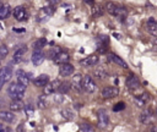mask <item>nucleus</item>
Wrapping results in <instances>:
<instances>
[{
    "label": "nucleus",
    "mask_w": 157,
    "mask_h": 132,
    "mask_svg": "<svg viewBox=\"0 0 157 132\" xmlns=\"http://www.w3.org/2000/svg\"><path fill=\"white\" fill-rule=\"evenodd\" d=\"M26 88H27V87H25V86L17 83V82H13V83H11V84L9 86L7 93H9L10 98H11L12 100H21V99L23 98V95H25Z\"/></svg>",
    "instance_id": "f257e3e1"
},
{
    "label": "nucleus",
    "mask_w": 157,
    "mask_h": 132,
    "mask_svg": "<svg viewBox=\"0 0 157 132\" xmlns=\"http://www.w3.org/2000/svg\"><path fill=\"white\" fill-rule=\"evenodd\" d=\"M107 11H108V13H110V15H113V16H115V17H125L126 16V10L123 7V6H119V5H117V4H114V2H107Z\"/></svg>",
    "instance_id": "f03ea898"
},
{
    "label": "nucleus",
    "mask_w": 157,
    "mask_h": 132,
    "mask_svg": "<svg viewBox=\"0 0 157 132\" xmlns=\"http://www.w3.org/2000/svg\"><path fill=\"white\" fill-rule=\"evenodd\" d=\"M97 89L96 82L93 81V78L90 75L82 76V90L87 92V93H94Z\"/></svg>",
    "instance_id": "7ed1b4c3"
},
{
    "label": "nucleus",
    "mask_w": 157,
    "mask_h": 132,
    "mask_svg": "<svg viewBox=\"0 0 157 132\" xmlns=\"http://www.w3.org/2000/svg\"><path fill=\"white\" fill-rule=\"evenodd\" d=\"M108 123H109V116H108V112L107 110L104 109H99L97 111V126L102 130L107 128L108 127Z\"/></svg>",
    "instance_id": "20e7f679"
},
{
    "label": "nucleus",
    "mask_w": 157,
    "mask_h": 132,
    "mask_svg": "<svg viewBox=\"0 0 157 132\" xmlns=\"http://www.w3.org/2000/svg\"><path fill=\"white\" fill-rule=\"evenodd\" d=\"M12 77V66H5L1 71H0V89L5 86L6 82H9Z\"/></svg>",
    "instance_id": "39448f33"
},
{
    "label": "nucleus",
    "mask_w": 157,
    "mask_h": 132,
    "mask_svg": "<svg viewBox=\"0 0 157 132\" xmlns=\"http://www.w3.org/2000/svg\"><path fill=\"white\" fill-rule=\"evenodd\" d=\"M101 94L104 99H112V98H115L119 94V88L114 87V86H108V87H104L102 89Z\"/></svg>",
    "instance_id": "423d86ee"
},
{
    "label": "nucleus",
    "mask_w": 157,
    "mask_h": 132,
    "mask_svg": "<svg viewBox=\"0 0 157 132\" xmlns=\"http://www.w3.org/2000/svg\"><path fill=\"white\" fill-rule=\"evenodd\" d=\"M55 9L53 6H44L40 9L39 13H38V21L39 22H43V21H47L53 13H54Z\"/></svg>",
    "instance_id": "0eeeda50"
},
{
    "label": "nucleus",
    "mask_w": 157,
    "mask_h": 132,
    "mask_svg": "<svg viewBox=\"0 0 157 132\" xmlns=\"http://www.w3.org/2000/svg\"><path fill=\"white\" fill-rule=\"evenodd\" d=\"M13 17H15V20L18 21V22L26 21L27 17H28L26 9H25L23 6H16V7L13 9Z\"/></svg>",
    "instance_id": "6e6552de"
},
{
    "label": "nucleus",
    "mask_w": 157,
    "mask_h": 132,
    "mask_svg": "<svg viewBox=\"0 0 157 132\" xmlns=\"http://www.w3.org/2000/svg\"><path fill=\"white\" fill-rule=\"evenodd\" d=\"M98 62H99L98 55H90V56H86L85 59L80 60V64L83 67H92V66H96Z\"/></svg>",
    "instance_id": "1a4fd4ad"
},
{
    "label": "nucleus",
    "mask_w": 157,
    "mask_h": 132,
    "mask_svg": "<svg viewBox=\"0 0 157 132\" xmlns=\"http://www.w3.org/2000/svg\"><path fill=\"white\" fill-rule=\"evenodd\" d=\"M16 78H17V83L27 87L28 83H29V78H31V73H27L22 70H18L16 72Z\"/></svg>",
    "instance_id": "9d476101"
},
{
    "label": "nucleus",
    "mask_w": 157,
    "mask_h": 132,
    "mask_svg": "<svg viewBox=\"0 0 157 132\" xmlns=\"http://www.w3.org/2000/svg\"><path fill=\"white\" fill-rule=\"evenodd\" d=\"M59 84H60V81H59V79H54V81H52V82H48V83L44 86V94H45V95L54 94V93L58 90Z\"/></svg>",
    "instance_id": "9b49d317"
},
{
    "label": "nucleus",
    "mask_w": 157,
    "mask_h": 132,
    "mask_svg": "<svg viewBox=\"0 0 157 132\" xmlns=\"http://www.w3.org/2000/svg\"><path fill=\"white\" fill-rule=\"evenodd\" d=\"M71 87L76 92H82V75L81 73H75L71 79Z\"/></svg>",
    "instance_id": "f8f14e48"
},
{
    "label": "nucleus",
    "mask_w": 157,
    "mask_h": 132,
    "mask_svg": "<svg viewBox=\"0 0 157 132\" xmlns=\"http://www.w3.org/2000/svg\"><path fill=\"white\" fill-rule=\"evenodd\" d=\"M59 73H60V76H63V77H67V76H70V75L74 73V66H72L71 64H69V62L61 64V65L59 66Z\"/></svg>",
    "instance_id": "ddd939ff"
},
{
    "label": "nucleus",
    "mask_w": 157,
    "mask_h": 132,
    "mask_svg": "<svg viewBox=\"0 0 157 132\" xmlns=\"http://www.w3.org/2000/svg\"><path fill=\"white\" fill-rule=\"evenodd\" d=\"M26 53H27V46H25V45H23V46H20V48L15 51V54H13L12 62H13V64H18V62H21Z\"/></svg>",
    "instance_id": "4468645a"
},
{
    "label": "nucleus",
    "mask_w": 157,
    "mask_h": 132,
    "mask_svg": "<svg viewBox=\"0 0 157 132\" xmlns=\"http://www.w3.org/2000/svg\"><path fill=\"white\" fill-rule=\"evenodd\" d=\"M69 59H70V55H69L66 51H61V50L53 57L54 62H55V64H59V65L65 64V62H69Z\"/></svg>",
    "instance_id": "2eb2a0df"
},
{
    "label": "nucleus",
    "mask_w": 157,
    "mask_h": 132,
    "mask_svg": "<svg viewBox=\"0 0 157 132\" xmlns=\"http://www.w3.org/2000/svg\"><path fill=\"white\" fill-rule=\"evenodd\" d=\"M44 61V53L42 50H33L32 54V62L34 66H39Z\"/></svg>",
    "instance_id": "dca6fc26"
},
{
    "label": "nucleus",
    "mask_w": 157,
    "mask_h": 132,
    "mask_svg": "<svg viewBox=\"0 0 157 132\" xmlns=\"http://www.w3.org/2000/svg\"><path fill=\"white\" fill-rule=\"evenodd\" d=\"M48 82H49V76L45 75V73H42V75L37 76V77L33 79V83H34L36 87H44Z\"/></svg>",
    "instance_id": "f3484780"
},
{
    "label": "nucleus",
    "mask_w": 157,
    "mask_h": 132,
    "mask_svg": "<svg viewBox=\"0 0 157 132\" xmlns=\"http://www.w3.org/2000/svg\"><path fill=\"white\" fill-rule=\"evenodd\" d=\"M125 84H126V88H129V89H136V88H139L140 82H139V79H137L136 76L131 75V76H129V77L126 78Z\"/></svg>",
    "instance_id": "a211bd4d"
},
{
    "label": "nucleus",
    "mask_w": 157,
    "mask_h": 132,
    "mask_svg": "<svg viewBox=\"0 0 157 132\" xmlns=\"http://www.w3.org/2000/svg\"><path fill=\"white\" fill-rule=\"evenodd\" d=\"M0 120L4 122H12L15 120V115L12 111H7V110H1L0 111Z\"/></svg>",
    "instance_id": "6ab92c4d"
},
{
    "label": "nucleus",
    "mask_w": 157,
    "mask_h": 132,
    "mask_svg": "<svg viewBox=\"0 0 157 132\" xmlns=\"http://www.w3.org/2000/svg\"><path fill=\"white\" fill-rule=\"evenodd\" d=\"M108 57H109V60H112L114 64H117L118 66H120V67H123V68H128V64L121 59V57H119L118 55H115V54H109L108 55Z\"/></svg>",
    "instance_id": "aec40b11"
},
{
    "label": "nucleus",
    "mask_w": 157,
    "mask_h": 132,
    "mask_svg": "<svg viewBox=\"0 0 157 132\" xmlns=\"http://www.w3.org/2000/svg\"><path fill=\"white\" fill-rule=\"evenodd\" d=\"M148 99H150L148 94L147 93H142V94L135 97V103L137 104V106H145V104L148 101Z\"/></svg>",
    "instance_id": "412c9836"
},
{
    "label": "nucleus",
    "mask_w": 157,
    "mask_h": 132,
    "mask_svg": "<svg viewBox=\"0 0 157 132\" xmlns=\"http://www.w3.org/2000/svg\"><path fill=\"white\" fill-rule=\"evenodd\" d=\"M10 5L7 4H0V20H4L6 17H9L10 15Z\"/></svg>",
    "instance_id": "4be33fe9"
},
{
    "label": "nucleus",
    "mask_w": 157,
    "mask_h": 132,
    "mask_svg": "<svg viewBox=\"0 0 157 132\" xmlns=\"http://www.w3.org/2000/svg\"><path fill=\"white\" fill-rule=\"evenodd\" d=\"M25 108V104L22 103V100H12L10 103V109L11 111H20Z\"/></svg>",
    "instance_id": "5701e85b"
},
{
    "label": "nucleus",
    "mask_w": 157,
    "mask_h": 132,
    "mask_svg": "<svg viewBox=\"0 0 157 132\" xmlns=\"http://www.w3.org/2000/svg\"><path fill=\"white\" fill-rule=\"evenodd\" d=\"M70 89H71V84L69 82H60V84L58 87L59 94H66V93H69Z\"/></svg>",
    "instance_id": "b1692460"
},
{
    "label": "nucleus",
    "mask_w": 157,
    "mask_h": 132,
    "mask_svg": "<svg viewBox=\"0 0 157 132\" xmlns=\"http://www.w3.org/2000/svg\"><path fill=\"white\" fill-rule=\"evenodd\" d=\"M45 44H47V39L45 38H38L33 43V50H42L45 46Z\"/></svg>",
    "instance_id": "393cba45"
},
{
    "label": "nucleus",
    "mask_w": 157,
    "mask_h": 132,
    "mask_svg": "<svg viewBox=\"0 0 157 132\" xmlns=\"http://www.w3.org/2000/svg\"><path fill=\"white\" fill-rule=\"evenodd\" d=\"M60 114H61V116H63L64 119H66V120H72V119L75 117L74 111L70 110V109H63V110L60 111Z\"/></svg>",
    "instance_id": "a878e982"
},
{
    "label": "nucleus",
    "mask_w": 157,
    "mask_h": 132,
    "mask_svg": "<svg viewBox=\"0 0 157 132\" xmlns=\"http://www.w3.org/2000/svg\"><path fill=\"white\" fill-rule=\"evenodd\" d=\"M150 119H151V111L150 110H144L140 115V121L142 123H147L150 121Z\"/></svg>",
    "instance_id": "bb28decb"
},
{
    "label": "nucleus",
    "mask_w": 157,
    "mask_h": 132,
    "mask_svg": "<svg viewBox=\"0 0 157 132\" xmlns=\"http://www.w3.org/2000/svg\"><path fill=\"white\" fill-rule=\"evenodd\" d=\"M37 105H38L39 109H44V108L47 106V95H45V94H42V95L38 97V99H37Z\"/></svg>",
    "instance_id": "cd10ccee"
},
{
    "label": "nucleus",
    "mask_w": 157,
    "mask_h": 132,
    "mask_svg": "<svg viewBox=\"0 0 157 132\" xmlns=\"http://www.w3.org/2000/svg\"><path fill=\"white\" fill-rule=\"evenodd\" d=\"M94 75H96V77L99 78V79H103V78L107 77V72H105L104 70H102V68L96 70V71H94Z\"/></svg>",
    "instance_id": "c85d7f7f"
},
{
    "label": "nucleus",
    "mask_w": 157,
    "mask_h": 132,
    "mask_svg": "<svg viewBox=\"0 0 157 132\" xmlns=\"http://www.w3.org/2000/svg\"><path fill=\"white\" fill-rule=\"evenodd\" d=\"M25 112H26V115L29 117V116H32L33 114H34V109H33V106L31 105V104H27V105H25Z\"/></svg>",
    "instance_id": "c756f323"
},
{
    "label": "nucleus",
    "mask_w": 157,
    "mask_h": 132,
    "mask_svg": "<svg viewBox=\"0 0 157 132\" xmlns=\"http://www.w3.org/2000/svg\"><path fill=\"white\" fill-rule=\"evenodd\" d=\"M7 54H9V48H7L6 45H1V46H0V60L4 59Z\"/></svg>",
    "instance_id": "7c9ffc66"
},
{
    "label": "nucleus",
    "mask_w": 157,
    "mask_h": 132,
    "mask_svg": "<svg viewBox=\"0 0 157 132\" xmlns=\"http://www.w3.org/2000/svg\"><path fill=\"white\" fill-rule=\"evenodd\" d=\"M125 109V103L124 101H119V103H117L114 106H113V110L114 111H121V110H124Z\"/></svg>",
    "instance_id": "2f4dec72"
},
{
    "label": "nucleus",
    "mask_w": 157,
    "mask_h": 132,
    "mask_svg": "<svg viewBox=\"0 0 157 132\" xmlns=\"http://www.w3.org/2000/svg\"><path fill=\"white\" fill-rule=\"evenodd\" d=\"M80 130H81V132H93V128L88 123H81Z\"/></svg>",
    "instance_id": "473e14b6"
},
{
    "label": "nucleus",
    "mask_w": 157,
    "mask_h": 132,
    "mask_svg": "<svg viewBox=\"0 0 157 132\" xmlns=\"http://www.w3.org/2000/svg\"><path fill=\"white\" fill-rule=\"evenodd\" d=\"M102 13H103V9L101 6L93 7V15H102Z\"/></svg>",
    "instance_id": "72a5a7b5"
},
{
    "label": "nucleus",
    "mask_w": 157,
    "mask_h": 132,
    "mask_svg": "<svg viewBox=\"0 0 157 132\" xmlns=\"http://www.w3.org/2000/svg\"><path fill=\"white\" fill-rule=\"evenodd\" d=\"M59 51H60V49H58V48H54V49H52V50L49 51V55H50V57L53 59V57H54V56H55V55H56Z\"/></svg>",
    "instance_id": "f704fd0d"
},
{
    "label": "nucleus",
    "mask_w": 157,
    "mask_h": 132,
    "mask_svg": "<svg viewBox=\"0 0 157 132\" xmlns=\"http://www.w3.org/2000/svg\"><path fill=\"white\" fill-rule=\"evenodd\" d=\"M150 132H157V126L156 125H151L150 126Z\"/></svg>",
    "instance_id": "c9c22d12"
},
{
    "label": "nucleus",
    "mask_w": 157,
    "mask_h": 132,
    "mask_svg": "<svg viewBox=\"0 0 157 132\" xmlns=\"http://www.w3.org/2000/svg\"><path fill=\"white\" fill-rule=\"evenodd\" d=\"M48 1H49L52 5H56V4H59V2H60V0H48Z\"/></svg>",
    "instance_id": "e433bc0d"
},
{
    "label": "nucleus",
    "mask_w": 157,
    "mask_h": 132,
    "mask_svg": "<svg viewBox=\"0 0 157 132\" xmlns=\"http://www.w3.org/2000/svg\"><path fill=\"white\" fill-rule=\"evenodd\" d=\"M12 31H13V32H18V33H20V32H25V28H13Z\"/></svg>",
    "instance_id": "4c0bfd02"
},
{
    "label": "nucleus",
    "mask_w": 157,
    "mask_h": 132,
    "mask_svg": "<svg viewBox=\"0 0 157 132\" xmlns=\"http://www.w3.org/2000/svg\"><path fill=\"white\" fill-rule=\"evenodd\" d=\"M87 5H93V2H94V0H83Z\"/></svg>",
    "instance_id": "58836bf2"
},
{
    "label": "nucleus",
    "mask_w": 157,
    "mask_h": 132,
    "mask_svg": "<svg viewBox=\"0 0 157 132\" xmlns=\"http://www.w3.org/2000/svg\"><path fill=\"white\" fill-rule=\"evenodd\" d=\"M17 131H18V132H22V123H21L20 126H18V128H17Z\"/></svg>",
    "instance_id": "ea45409f"
},
{
    "label": "nucleus",
    "mask_w": 157,
    "mask_h": 132,
    "mask_svg": "<svg viewBox=\"0 0 157 132\" xmlns=\"http://www.w3.org/2000/svg\"><path fill=\"white\" fill-rule=\"evenodd\" d=\"M152 44L157 46V39H152Z\"/></svg>",
    "instance_id": "a19ab883"
},
{
    "label": "nucleus",
    "mask_w": 157,
    "mask_h": 132,
    "mask_svg": "<svg viewBox=\"0 0 157 132\" xmlns=\"http://www.w3.org/2000/svg\"><path fill=\"white\" fill-rule=\"evenodd\" d=\"M114 37H115L117 39H120V34H117V33H114Z\"/></svg>",
    "instance_id": "79ce46f5"
},
{
    "label": "nucleus",
    "mask_w": 157,
    "mask_h": 132,
    "mask_svg": "<svg viewBox=\"0 0 157 132\" xmlns=\"http://www.w3.org/2000/svg\"><path fill=\"white\" fill-rule=\"evenodd\" d=\"M156 115H157V109H156Z\"/></svg>",
    "instance_id": "37998d69"
},
{
    "label": "nucleus",
    "mask_w": 157,
    "mask_h": 132,
    "mask_svg": "<svg viewBox=\"0 0 157 132\" xmlns=\"http://www.w3.org/2000/svg\"><path fill=\"white\" fill-rule=\"evenodd\" d=\"M0 1H1V0H0Z\"/></svg>",
    "instance_id": "c03bdc74"
}]
</instances>
